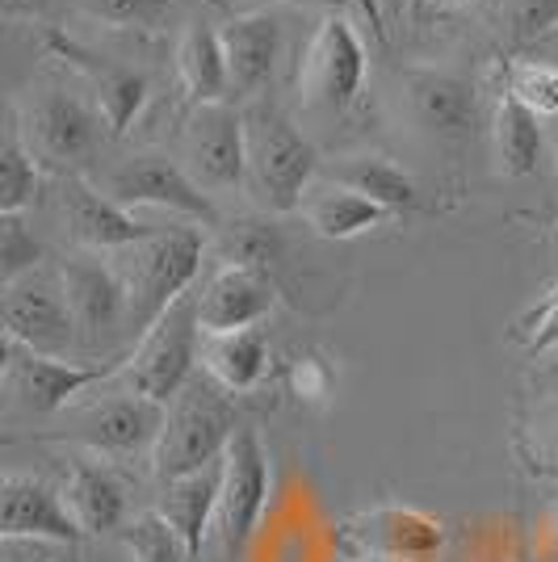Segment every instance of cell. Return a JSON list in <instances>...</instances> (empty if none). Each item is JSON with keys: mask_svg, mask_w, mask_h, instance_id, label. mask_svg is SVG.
I'll use <instances>...</instances> for the list:
<instances>
[{"mask_svg": "<svg viewBox=\"0 0 558 562\" xmlns=\"http://www.w3.org/2000/svg\"><path fill=\"white\" fill-rule=\"evenodd\" d=\"M244 131H248V177H244L248 198L265 214L303 211L320 172L315 143L269 101H256L244 110Z\"/></svg>", "mask_w": 558, "mask_h": 562, "instance_id": "1", "label": "cell"}, {"mask_svg": "<svg viewBox=\"0 0 558 562\" xmlns=\"http://www.w3.org/2000/svg\"><path fill=\"white\" fill-rule=\"evenodd\" d=\"M235 432H239V424H235L232 395L210 378H189L186 391L172 403H164L160 441L152 449L156 479L168 483V479L214 467L227 453Z\"/></svg>", "mask_w": 558, "mask_h": 562, "instance_id": "2", "label": "cell"}, {"mask_svg": "<svg viewBox=\"0 0 558 562\" xmlns=\"http://www.w3.org/2000/svg\"><path fill=\"white\" fill-rule=\"evenodd\" d=\"M202 232L193 227H168L152 232L147 239L122 248L118 273L126 281V303H131V331L143 336L172 303H181L189 285L202 269Z\"/></svg>", "mask_w": 558, "mask_h": 562, "instance_id": "3", "label": "cell"}, {"mask_svg": "<svg viewBox=\"0 0 558 562\" xmlns=\"http://www.w3.org/2000/svg\"><path fill=\"white\" fill-rule=\"evenodd\" d=\"M202 324H198V294H186L181 303H172L160 319L140 336V345L131 349L126 361V391L156 403H172L189 386L198 352H202Z\"/></svg>", "mask_w": 558, "mask_h": 562, "instance_id": "4", "label": "cell"}, {"mask_svg": "<svg viewBox=\"0 0 558 562\" xmlns=\"http://www.w3.org/2000/svg\"><path fill=\"white\" fill-rule=\"evenodd\" d=\"M265 499H269V449L253 424H239V432L223 453V492H219L214 529H210L223 562H235L248 550Z\"/></svg>", "mask_w": 558, "mask_h": 562, "instance_id": "5", "label": "cell"}, {"mask_svg": "<svg viewBox=\"0 0 558 562\" xmlns=\"http://www.w3.org/2000/svg\"><path fill=\"white\" fill-rule=\"evenodd\" d=\"M126 361H131V352H114L105 361L80 366V361L43 357V352H30L22 345H13V340H4V382L18 395V403L34 416L64 412L76 395H85V391H93V386L122 374Z\"/></svg>", "mask_w": 558, "mask_h": 562, "instance_id": "6", "label": "cell"}, {"mask_svg": "<svg viewBox=\"0 0 558 562\" xmlns=\"http://www.w3.org/2000/svg\"><path fill=\"white\" fill-rule=\"evenodd\" d=\"M0 324H4V340H13L30 352H43V357H64L80 340L64 278L43 273V269L4 285Z\"/></svg>", "mask_w": 558, "mask_h": 562, "instance_id": "7", "label": "cell"}, {"mask_svg": "<svg viewBox=\"0 0 558 562\" xmlns=\"http://www.w3.org/2000/svg\"><path fill=\"white\" fill-rule=\"evenodd\" d=\"M366 85V47L345 13H327L315 25L299 64V93L311 110H349Z\"/></svg>", "mask_w": 558, "mask_h": 562, "instance_id": "8", "label": "cell"}, {"mask_svg": "<svg viewBox=\"0 0 558 562\" xmlns=\"http://www.w3.org/2000/svg\"><path fill=\"white\" fill-rule=\"evenodd\" d=\"M181 165L207 193L244 186V177H248L244 114L227 101L193 105L181 126Z\"/></svg>", "mask_w": 558, "mask_h": 562, "instance_id": "9", "label": "cell"}, {"mask_svg": "<svg viewBox=\"0 0 558 562\" xmlns=\"http://www.w3.org/2000/svg\"><path fill=\"white\" fill-rule=\"evenodd\" d=\"M164 428V403L143 398L135 391L97 398L71 416L68 428L51 432V441H71L85 446L97 458H131L143 449H156Z\"/></svg>", "mask_w": 558, "mask_h": 562, "instance_id": "10", "label": "cell"}, {"mask_svg": "<svg viewBox=\"0 0 558 562\" xmlns=\"http://www.w3.org/2000/svg\"><path fill=\"white\" fill-rule=\"evenodd\" d=\"M341 546L349 559L433 562L445 550V525L420 508L378 504L341 525Z\"/></svg>", "mask_w": 558, "mask_h": 562, "instance_id": "11", "label": "cell"}, {"mask_svg": "<svg viewBox=\"0 0 558 562\" xmlns=\"http://www.w3.org/2000/svg\"><path fill=\"white\" fill-rule=\"evenodd\" d=\"M101 122L105 117L93 114L80 97L64 93V89H47L30 101V110L22 117V139L34 151V160L71 177L76 168L89 165L97 156Z\"/></svg>", "mask_w": 558, "mask_h": 562, "instance_id": "12", "label": "cell"}, {"mask_svg": "<svg viewBox=\"0 0 558 562\" xmlns=\"http://www.w3.org/2000/svg\"><path fill=\"white\" fill-rule=\"evenodd\" d=\"M105 193L114 198L118 206H126V211L152 206V211L186 214V218L202 223V227L219 223V211H214L207 189L189 177L186 165L168 160L160 151H143V156H131L122 168H114L110 181H105Z\"/></svg>", "mask_w": 558, "mask_h": 562, "instance_id": "13", "label": "cell"}, {"mask_svg": "<svg viewBox=\"0 0 558 562\" xmlns=\"http://www.w3.org/2000/svg\"><path fill=\"white\" fill-rule=\"evenodd\" d=\"M76 331L85 345H101L118 331H131V303H126V281L118 265H105L101 257H71L59 269Z\"/></svg>", "mask_w": 558, "mask_h": 562, "instance_id": "14", "label": "cell"}, {"mask_svg": "<svg viewBox=\"0 0 558 562\" xmlns=\"http://www.w3.org/2000/svg\"><path fill=\"white\" fill-rule=\"evenodd\" d=\"M0 538L76 546L85 533L71 520L59 487H51L34 474H4L0 479Z\"/></svg>", "mask_w": 558, "mask_h": 562, "instance_id": "15", "label": "cell"}, {"mask_svg": "<svg viewBox=\"0 0 558 562\" xmlns=\"http://www.w3.org/2000/svg\"><path fill=\"white\" fill-rule=\"evenodd\" d=\"M274 306H278V290L269 273L248 265H223L198 294V324H202V336L244 331L269 319Z\"/></svg>", "mask_w": 558, "mask_h": 562, "instance_id": "16", "label": "cell"}, {"mask_svg": "<svg viewBox=\"0 0 558 562\" xmlns=\"http://www.w3.org/2000/svg\"><path fill=\"white\" fill-rule=\"evenodd\" d=\"M59 211L68 218L71 235L93 248V252H122L131 244H140L152 235L147 223L135 218V211L118 206L105 189H93L85 177H64V189H59Z\"/></svg>", "mask_w": 558, "mask_h": 562, "instance_id": "17", "label": "cell"}, {"mask_svg": "<svg viewBox=\"0 0 558 562\" xmlns=\"http://www.w3.org/2000/svg\"><path fill=\"white\" fill-rule=\"evenodd\" d=\"M51 47L59 50L71 68L93 85L97 114L105 117V131H110V135H126V126L140 117L143 101H147V76L135 68H126V64H118L110 55H97V50L80 47V43L51 38Z\"/></svg>", "mask_w": 558, "mask_h": 562, "instance_id": "18", "label": "cell"}, {"mask_svg": "<svg viewBox=\"0 0 558 562\" xmlns=\"http://www.w3.org/2000/svg\"><path fill=\"white\" fill-rule=\"evenodd\" d=\"M59 492H64V504L85 538H101V533H114L126 525V487L97 453L71 458Z\"/></svg>", "mask_w": 558, "mask_h": 562, "instance_id": "19", "label": "cell"}, {"mask_svg": "<svg viewBox=\"0 0 558 562\" xmlns=\"http://www.w3.org/2000/svg\"><path fill=\"white\" fill-rule=\"evenodd\" d=\"M223 38V55H227V71H232V93L256 97L278 71L281 59V25L269 13H253V18H235L219 30Z\"/></svg>", "mask_w": 558, "mask_h": 562, "instance_id": "20", "label": "cell"}, {"mask_svg": "<svg viewBox=\"0 0 558 562\" xmlns=\"http://www.w3.org/2000/svg\"><path fill=\"white\" fill-rule=\"evenodd\" d=\"M219 492H223V458L207 470H193L181 479H168L160 483V499H156V513L181 533L193 559H202L214 529V508H219Z\"/></svg>", "mask_w": 558, "mask_h": 562, "instance_id": "21", "label": "cell"}, {"mask_svg": "<svg viewBox=\"0 0 558 562\" xmlns=\"http://www.w3.org/2000/svg\"><path fill=\"white\" fill-rule=\"evenodd\" d=\"M412 117L433 135H462L475 122V89L449 71H408Z\"/></svg>", "mask_w": 558, "mask_h": 562, "instance_id": "22", "label": "cell"}, {"mask_svg": "<svg viewBox=\"0 0 558 562\" xmlns=\"http://www.w3.org/2000/svg\"><path fill=\"white\" fill-rule=\"evenodd\" d=\"M202 370L210 382H219L227 395H248L260 386L269 370V340L260 328L223 331L202 340Z\"/></svg>", "mask_w": 558, "mask_h": 562, "instance_id": "23", "label": "cell"}, {"mask_svg": "<svg viewBox=\"0 0 558 562\" xmlns=\"http://www.w3.org/2000/svg\"><path fill=\"white\" fill-rule=\"evenodd\" d=\"M491 143H495V172L500 177H534L546 151V126L525 101L512 93L500 97L491 117Z\"/></svg>", "mask_w": 558, "mask_h": 562, "instance_id": "24", "label": "cell"}, {"mask_svg": "<svg viewBox=\"0 0 558 562\" xmlns=\"http://www.w3.org/2000/svg\"><path fill=\"white\" fill-rule=\"evenodd\" d=\"M177 76H181V89H186L193 105L227 101L232 71H227V55H223L219 30H210L202 22L186 25V34L177 43Z\"/></svg>", "mask_w": 558, "mask_h": 562, "instance_id": "25", "label": "cell"}, {"mask_svg": "<svg viewBox=\"0 0 558 562\" xmlns=\"http://www.w3.org/2000/svg\"><path fill=\"white\" fill-rule=\"evenodd\" d=\"M303 214L311 223V232L320 239H357V235L373 232L378 223H387V211L370 202L366 193L327 181V186H311L303 202Z\"/></svg>", "mask_w": 558, "mask_h": 562, "instance_id": "26", "label": "cell"}, {"mask_svg": "<svg viewBox=\"0 0 558 562\" xmlns=\"http://www.w3.org/2000/svg\"><path fill=\"white\" fill-rule=\"evenodd\" d=\"M332 181H341V186L366 193V198L378 202L387 214H403L420 202L416 181H412L399 165H391L387 156H353V160L332 168Z\"/></svg>", "mask_w": 558, "mask_h": 562, "instance_id": "27", "label": "cell"}, {"mask_svg": "<svg viewBox=\"0 0 558 562\" xmlns=\"http://www.w3.org/2000/svg\"><path fill=\"white\" fill-rule=\"evenodd\" d=\"M38 193V160L25 147L22 126L13 122L0 143V214H22Z\"/></svg>", "mask_w": 558, "mask_h": 562, "instance_id": "28", "label": "cell"}, {"mask_svg": "<svg viewBox=\"0 0 558 562\" xmlns=\"http://www.w3.org/2000/svg\"><path fill=\"white\" fill-rule=\"evenodd\" d=\"M118 533H122V546H126L131 562H198L193 550L181 541V533H177L160 513L135 516V520H126Z\"/></svg>", "mask_w": 558, "mask_h": 562, "instance_id": "29", "label": "cell"}, {"mask_svg": "<svg viewBox=\"0 0 558 562\" xmlns=\"http://www.w3.org/2000/svg\"><path fill=\"white\" fill-rule=\"evenodd\" d=\"M521 458L537 479H558V395H542L521 428Z\"/></svg>", "mask_w": 558, "mask_h": 562, "instance_id": "30", "label": "cell"}, {"mask_svg": "<svg viewBox=\"0 0 558 562\" xmlns=\"http://www.w3.org/2000/svg\"><path fill=\"white\" fill-rule=\"evenodd\" d=\"M43 265V244L22 223V214H0V281L25 278Z\"/></svg>", "mask_w": 558, "mask_h": 562, "instance_id": "31", "label": "cell"}, {"mask_svg": "<svg viewBox=\"0 0 558 562\" xmlns=\"http://www.w3.org/2000/svg\"><path fill=\"white\" fill-rule=\"evenodd\" d=\"M509 93L516 101H525L534 114L558 117V71L555 68H537V64H512L509 71Z\"/></svg>", "mask_w": 558, "mask_h": 562, "instance_id": "32", "label": "cell"}, {"mask_svg": "<svg viewBox=\"0 0 558 562\" xmlns=\"http://www.w3.org/2000/svg\"><path fill=\"white\" fill-rule=\"evenodd\" d=\"M232 257L227 265H248V269H260L278 257V235L274 227H260V223H239L232 232Z\"/></svg>", "mask_w": 558, "mask_h": 562, "instance_id": "33", "label": "cell"}, {"mask_svg": "<svg viewBox=\"0 0 558 562\" xmlns=\"http://www.w3.org/2000/svg\"><path fill=\"white\" fill-rule=\"evenodd\" d=\"M521 345L534 352V357L558 352V299H542V303L521 319Z\"/></svg>", "mask_w": 558, "mask_h": 562, "instance_id": "34", "label": "cell"}, {"mask_svg": "<svg viewBox=\"0 0 558 562\" xmlns=\"http://www.w3.org/2000/svg\"><path fill=\"white\" fill-rule=\"evenodd\" d=\"M550 25H558V0H521L512 9V38H516V47H529Z\"/></svg>", "mask_w": 558, "mask_h": 562, "instance_id": "35", "label": "cell"}, {"mask_svg": "<svg viewBox=\"0 0 558 562\" xmlns=\"http://www.w3.org/2000/svg\"><path fill=\"white\" fill-rule=\"evenodd\" d=\"M85 9L93 13L97 22L105 25H143L156 18V9H160V0H85Z\"/></svg>", "mask_w": 558, "mask_h": 562, "instance_id": "36", "label": "cell"}, {"mask_svg": "<svg viewBox=\"0 0 558 562\" xmlns=\"http://www.w3.org/2000/svg\"><path fill=\"white\" fill-rule=\"evenodd\" d=\"M534 562H558V499L534 529Z\"/></svg>", "mask_w": 558, "mask_h": 562, "instance_id": "37", "label": "cell"}, {"mask_svg": "<svg viewBox=\"0 0 558 562\" xmlns=\"http://www.w3.org/2000/svg\"><path fill=\"white\" fill-rule=\"evenodd\" d=\"M521 59L525 64H537V68H555L558 71V25H550L542 38H534L529 47H521Z\"/></svg>", "mask_w": 558, "mask_h": 562, "instance_id": "38", "label": "cell"}, {"mask_svg": "<svg viewBox=\"0 0 558 562\" xmlns=\"http://www.w3.org/2000/svg\"><path fill=\"white\" fill-rule=\"evenodd\" d=\"M294 386H299V395L320 398L327 391V370L320 366V361H299V370H294Z\"/></svg>", "mask_w": 558, "mask_h": 562, "instance_id": "39", "label": "cell"}, {"mask_svg": "<svg viewBox=\"0 0 558 562\" xmlns=\"http://www.w3.org/2000/svg\"><path fill=\"white\" fill-rule=\"evenodd\" d=\"M47 4L51 0H0V9H4L9 22H18V18H43Z\"/></svg>", "mask_w": 558, "mask_h": 562, "instance_id": "40", "label": "cell"}, {"mask_svg": "<svg viewBox=\"0 0 558 562\" xmlns=\"http://www.w3.org/2000/svg\"><path fill=\"white\" fill-rule=\"evenodd\" d=\"M534 382H537V391H542V395H558V352L546 357V366L534 374Z\"/></svg>", "mask_w": 558, "mask_h": 562, "instance_id": "41", "label": "cell"}, {"mask_svg": "<svg viewBox=\"0 0 558 562\" xmlns=\"http://www.w3.org/2000/svg\"><path fill=\"white\" fill-rule=\"evenodd\" d=\"M542 299H558V281L550 285V290H546V294H542Z\"/></svg>", "mask_w": 558, "mask_h": 562, "instance_id": "42", "label": "cell"}, {"mask_svg": "<svg viewBox=\"0 0 558 562\" xmlns=\"http://www.w3.org/2000/svg\"><path fill=\"white\" fill-rule=\"evenodd\" d=\"M442 4H454V9H458V4H470V0H442Z\"/></svg>", "mask_w": 558, "mask_h": 562, "instance_id": "43", "label": "cell"}, {"mask_svg": "<svg viewBox=\"0 0 558 562\" xmlns=\"http://www.w3.org/2000/svg\"><path fill=\"white\" fill-rule=\"evenodd\" d=\"M353 562H378V559H353Z\"/></svg>", "mask_w": 558, "mask_h": 562, "instance_id": "44", "label": "cell"}, {"mask_svg": "<svg viewBox=\"0 0 558 562\" xmlns=\"http://www.w3.org/2000/svg\"><path fill=\"white\" fill-rule=\"evenodd\" d=\"M43 562H59V559H43Z\"/></svg>", "mask_w": 558, "mask_h": 562, "instance_id": "45", "label": "cell"}]
</instances>
